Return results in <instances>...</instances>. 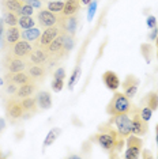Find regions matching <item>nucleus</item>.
Here are the masks:
<instances>
[{"instance_id":"1","label":"nucleus","mask_w":158,"mask_h":159,"mask_svg":"<svg viewBox=\"0 0 158 159\" xmlns=\"http://www.w3.org/2000/svg\"><path fill=\"white\" fill-rule=\"evenodd\" d=\"M90 142L97 143L104 151L109 152L110 158H116L124 146V139L118 135L116 128H113L109 121L98 125V132L90 137Z\"/></svg>"},{"instance_id":"2","label":"nucleus","mask_w":158,"mask_h":159,"mask_svg":"<svg viewBox=\"0 0 158 159\" xmlns=\"http://www.w3.org/2000/svg\"><path fill=\"white\" fill-rule=\"evenodd\" d=\"M135 105H132L131 99L124 93L114 91L113 97L110 98L106 106V113L109 116H118V114H131Z\"/></svg>"},{"instance_id":"3","label":"nucleus","mask_w":158,"mask_h":159,"mask_svg":"<svg viewBox=\"0 0 158 159\" xmlns=\"http://www.w3.org/2000/svg\"><path fill=\"white\" fill-rule=\"evenodd\" d=\"M3 103H4V110H6V117L11 122H16L18 120H23V107L21 103V99L14 97H3Z\"/></svg>"},{"instance_id":"4","label":"nucleus","mask_w":158,"mask_h":159,"mask_svg":"<svg viewBox=\"0 0 158 159\" xmlns=\"http://www.w3.org/2000/svg\"><path fill=\"white\" fill-rule=\"evenodd\" d=\"M30 61L29 59H21V57H15L10 53L4 52L2 57V68L4 72H10V74H15V72L26 71Z\"/></svg>"},{"instance_id":"5","label":"nucleus","mask_w":158,"mask_h":159,"mask_svg":"<svg viewBox=\"0 0 158 159\" xmlns=\"http://www.w3.org/2000/svg\"><path fill=\"white\" fill-rule=\"evenodd\" d=\"M109 122L112 125H114L117 133L120 135L123 139H127L128 136L132 133V121L130 114H118V116H112Z\"/></svg>"},{"instance_id":"6","label":"nucleus","mask_w":158,"mask_h":159,"mask_svg":"<svg viewBox=\"0 0 158 159\" xmlns=\"http://www.w3.org/2000/svg\"><path fill=\"white\" fill-rule=\"evenodd\" d=\"M60 19V14H55L52 11H49L48 8H42L37 11V15H35V22H37V26L40 29H46V27H52L56 26L59 23Z\"/></svg>"},{"instance_id":"7","label":"nucleus","mask_w":158,"mask_h":159,"mask_svg":"<svg viewBox=\"0 0 158 159\" xmlns=\"http://www.w3.org/2000/svg\"><path fill=\"white\" fill-rule=\"evenodd\" d=\"M132 117H131V121H132V133L136 136H145L147 135L149 132V121L143 120L141 113H139V107L138 106H134V109L131 111Z\"/></svg>"},{"instance_id":"8","label":"nucleus","mask_w":158,"mask_h":159,"mask_svg":"<svg viewBox=\"0 0 158 159\" xmlns=\"http://www.w3.org/2000/svg\"><path fill=\"white\" fill-rule=\"evenodd\" d=\"M31 50H33V44H30L29 41H25V39L21 38L15 45H12L11 48L6 49L4 52L10 53V55H12L15 57H21V59H29Z\"/></svg>"},{"instance_id":"9","label":"nucleus","mask_w":158,"mask_h":159,"mask_svg":"<svg viewBox=\"0 0 158 159\" xmlns=\"http://www.w3.org/2000/svg\"><path fill=\"white\" fill-rule=\"evenodd\" d=\"M29 61L31 64H40V66H45L48 68L49 56L48 52H46V48L38 44H33V50H31L30 56H29Z\"/></svg>"},{"instance_id":"10","label":"nucleus","mask_w":158,"mask_h":159,"mask_svg":"<svg viewBox=\"0 0 158 159\" xmlns=\"http://www.w3.org/2000/svg\"><path fill=\"white\" fill-rule=\"evenodd\" d=\"M48 68H46L45 66H40V64H29L27 70L26 72L29 74V76H30V79L35 83H38V84H41L42 82L45 80L46 75H48Z\"/></svg>"},{"instance_id":"11","label":"nucleus","mask_w":158,"mask_h":159,"mask_svg":"<svg viewBox=\"0 0 158 159\" xmlns=\"http://www.w3.org/2000/svg\"><path fill=\"white\" fill-rule=\"evenodd\" d=\"M62 27L59 26V25H56V26H52V27H46L42 30V33H41V37H40L38 39V42H35V44H38V45H41V46H44V48H46L51 42L55 39L57 35H59L60 33H62Z\"/></svg>"},{"instance_id":"12","label":"nucleus","mask_w":158,"mask_h":159,"mask_svg":"<svg viewBox=\"0 0 158 159\" xmlns=\"http://www.w3.org/2000/svg\"><path fill=\"white\" fill-rule=\"evenodd\" d=\"M59 25L62 27L63 31H66L67 34L75 35L77 33V29H78V15H71V16H63L60 14V19H59Z\"/></svg>"},{"instance_id":"13","label":"nucleus","mask_w":158,"mask_h":159,"mask_svg":"<svg viewBox=\"0 0 158 159\" xmlns=\"http://www.w3.org/2000/svg\"><path fill=\"white\" fill-rule=\"evenodd\" d=\"M141 84V80H139L134 75H127L125 79L123 80V93L128 98H134L136 95V91H138V87Z\"/></svg>"},{"instance_id":"14","label":"nucleus","mask_w":158,"mask_h":159,"mask_svg":"<svg viewBox=\"0 0 158 159\" xmlns=\"http://www.w3.org/2000/svg\"><path fill=\"white\" fill-rule=\"evenodd\" d=\"M21 39V29L18 26H8L6 29V34H4V49L11 48L12 45H15L18 41Z\"/></svg>"},{"instance_id":"15","label":"nucleus","mask_w":158,"mask_h":159,"mask_svg":"<svg viewBox=\"0 0 158 159\" xmlns=\"http://www.w3.org/2000/svg\"><path fill=\"white\" fill-rule=\"evenodd\" d=\"M3 80L4 82H11V83H15L18 86H22L25 83H29V82H33L29 76V74L26 71H21V72H15V74H10V72H4L3 75Z\"/></svg>"},{"instance_id":"16","label":"nucleus","mask_w":158,"mask_h":159,"mask_svg":"<svg viewBox=\"0 0 158 159\" xmlns=\"http://www.w3.org/2000/svg\"><path fill=\"white\" fill-rule=\"evenodd\" d=\"M40 89V84L35 82H29V83H25V84L19 86L18 87V91L15 94L16 98L22 99V98H27V97H33L37 94Z\"/></svg>"},{"instance_id":"17","label":"nucleus","mask_w":158,"mask_h":159,"mask_svg":"<svg viewBox=\"0 0 158 159\" xmlns=\"http://www.w3.org/2000/svg\"><path fill=\"white\" fill-rule=\"evenodd\" d=\"M21 103H22V107H23V118H30L33 114H35L37 111L40 110L38 105H37V99L35 97H27V98H22L21 99Z\"/></svg>"},{"instance_id":"18","label":"nucleus","mask_w":158,"mask_h":159,"mask_svg":"<svg viewBox=\"0 0 158 159\" xmlns=\"http://www.w3.org/2000/svg\"><path fill=\"white\" fill-rule=\"evenodd\" d=\"M102 82L106 86V89L112 90V91H116V90L121 86L120 83V79L116 75V72L113 71H105L102 74Z\"/></svg>"},{"instance_id":"19","label":"nucleus","mask_w":158,"mask_h":159,"mask_svg":"<svg viewBox=\"0 0 158 159\" xmlns=\"http://www.w3.org/2000/svg\"><path fill=\"white\" fill-rule=\"evenodd\" d=\"M35 99H37L40 110H46L52 107V95L46 90H38L35 94Z\"/></svg>"},{"instance_id":"20","label":"nucleus","mask_w":158,"mask_h":159,"mask_svg":"<svg viewBox=\"0 0 158 159\" xmlns=\"http://www.w3.org/2000/svg\"><path fill=\"white\" fill-rule=\"evenodd\" d=\"M42 33V29L40 27H30V29H23L21 30V38L25 39V41H29L30 44H35L38 42L40 37H41Z\"/></svg>"},{"instance_id":"21","label":"nucleus","mask_w":158,"mask_h":159,"mask_svg":"<svg viewBox=\"0 0 158 159\" xmlns=\"http://www.w3.org/2000/svg\"><path fill=\"white\" fill-rule=\"evenodd\" d=\"M79 10H81V0H66L62 15L63 16L75 15V14H78Z\"/></svg>"},{"instance_id":"22","label":"nucleus","mask_w":158,"mask_h":159,"mask_svg":"<svg viewBox=\"0 0 158 159\" xmlns=\"http://www.w3.org/2000/svg\"><path fill=\"white\" fill-rule=\"evenodd\" d=\"M142 106L150 107L153 111H156L158 109V93L157 91H150L147 93L145 97L142 98Z\"/></svg>"},{"instance_id":"23","label":"nucleus","mask_w":158,"mask_h":159,"mask_svg":"<svg viewBox=\"0 0 158 159\" xmlns=\"http://www.w3.org/2000/svg\"><path fill=\"white\" fill-rule=\"evenodd\" d=\"M127 148L135 150L136 152L141 154V151L143 150V140L141 139V136H136L134 133H131L127 137Z\"/></svg>"},{"instance_id":"24","label":"nucleus","mask_w":158,"mask_h":159,"mask_svg":"<svg viewBox=\"0 0 158 159\" xmlns=\"http://www.w3.org/2000/svg\"><path fill=\"white\" fill-rule=\"evenodd\" d=\"M22 4L23 3L18 2V0H2V10H7V11H12L18 14Z\"/></svg>"},{"instance_id":"25","label":"nucleus","mask_w":158,"mask_h":159,"mask_svg":"<svg viewBox=\"0 0 158 159\" xmlns=\"http://www.w3.org/2000/svg\"><path fill=\"white\" fill-rule=\"evenodd\" d=\"M3 11V20H4L6 26H16L18 20H19V15L12 11H7V10H2Z\"/></svg>"},{"instance_id":"26","label":"nucleus","mask_w":158,"mask_h":159,"mask_svg":"<svg viewBox=\"0 0 158 159\" xmlns=\"http://www.w3.org/2000/svg\"><path fill=\"white\" fill-rule=\"evenodd\" d=\"M45 8H48L49 11H52L55 14H62L64 8V2L63 0H48Z\"/></svg>"},{"instance_id":"27","label":"nucleus","mask_w":158,"mask_h":159,"mask_svg":"<svg viewBox=\"0 0 158 159\" xmlns=\"http://www.w3.org/2000/svg\"><path fill=\"white\" fill-rule=\"evenodd\" d=\"M75 46V35H71V34H67L64 31V45H63V49H64V55L66 57L70 55V52L74 49Z\"/></svg>"},{"instance_id":"28","label":"nucleus","mask_w":158,"mask_h":159,"mask_svg":"<svg viewBox=\"0 0 158 159\" xmlns=\"http://www.w3.org/2000/svg\"><path fill=\"white\" fill-rule=\"evenodd\" d=\"M35 18H33V15H23V16H19V20H18V25L19 27L22 29H30V27H34L35 26Z\"/></svg>"},{"instance_id":"29","label":"nucleus","mask_w":158,"mask_h":159,"mask_svg":"<svg viewBox=\"0 0 158 159\" xmlns=\"http://www.w3.org/2000/svg\"><path fill=\"white\" fill-rule=\"evenodd\" d=\"M60 133H62V131H60V128H52L51 131H49L48 135H46L45 140H44V147H49V146H52V144L56 142L57 136H59Z\"/></svg>"},{"instance_id":"30","label":"nucleus","mask_w":158,"mask_h":159,"mask_svg":"<svg viewBox=\"0 0 158 159\" xmlns=\"http://www.w3.org/2000/svg\"><path fill=\"white\" fill-rule=\"evenodd\" d=\"M141 52L142 56L145 57L146 63H151V59L154 56V48L151 44H142L141 45Z\"/></svg>"},{"instance_id":"31","label":"nucleus","mask_w":158,"mask_h":159,"mask_svg":"<svg viewBox=\"0 0 158 159\" xmlns=\"http://www.w3.org/2000/svg\"><path fill=\"white\" fill-rule=\"evenodd\" d=\"M18 87L19 86L15 84V83H11V82H4V86H3V93L4 95L7 97H14L18 91Z\"/></svg>"},{"instance_id":"32","label":"nucleus","mask_w":158,"mask_h":159,"mask_svg":"<svg viewBox=\"0 0 158 159\" xmlns=\"http://www.w3.org/2000/svg\"><path fill=\"white\" fill-rule=\"evenodd\" d=\"M79 76H81V67L77 66L74 68V71H72V74H71L70 79H68V89L70 90L74 89V86H75V83H77V80L79 79Z\"/></svg>"},{"instance_id":"33","label":"nucleus","mask_w":158,"mask_h":159,"mask_svg":"<svg viewBox=\"0 0 158 159\" xmlns=\"http://www.w3.org/2000/svg\"><path fill=\"white\" fill-rule=\"evenodd\" d=\"M35 10L31 7L30 4H27V3H23L22 7H21L19 12H18V15L19 16H23V15H33Z\"/></svg>"},{"instance_id":"34","label":"nucleus","mask_w":158,"mask_h":159,"mask_svg":"<svg viewBox=\"0 0 158 159\" xmlns=\"http://www.w3.org/2000/svg\"><path fill=\"white\" fill-rule=\"evenodd\" d=\"M139 113H141L143 120L150 121V118H151V116H153V110L147 106H142V107H139Z\"/></svg>"},{"instance_id":"35","label":"nucleus","mask_w":158,"mask_h":159,"mask_svg":"<svg viewBox=\"0 0 158 159\" xmlns=\"http://www.w3.org/2000/svg\"><path fill=\"white\" fill-rule=\"evenodd\" d=\"M64 87V79H56L53 78V82H52V90L55 93H60Z\"/></svg>"},{"instance_id":"36","label":"nucleus","mask_w":158,"mask_h":159,"mask_svg":"<svg viewBox=\"0 0 158 159\" xmlns=\"http://www.w3.org/2000/svg\"><path fill=\"white\" fill-rule=\"evenodd\" d=\"M6 23L3 18H0V48L4 49V34H6Z\"/></svg>"},{"instance_id":"37","label":"nucleus","mask_w":158,"mask_h":159,"mask_svg":"<svg viewBox=\"0 0 158 159\" xmlns=\"http://www.w3.org/2000/svg\"><path fill=\"white\" fill-rule=\"evenodd\" d=\"M53 78H56V79H64V78H66V70H64L63 67H59L57 70H55Z\"/></svg>"},{"instance_id":"38","label":"nucleus","mask_w":158,"mask_h":159,"mask_svg":"<svg viewBox=\"0 0 158 159\" xmlns=\"http://www.w3.org/2000/svg\"><path fill=\"white\" fill-rule=\"evenodd\" d=\"M147 27H149V29L157 27V18L156 16H153V15L147 16Z\"/></svg>"},{"instance_id":"39","label":"nucleus","mask_w":158,"mask_h":159,"mask_svg":"<svg viewBox=\"0 0 158 159\" xmlns=\"http://www.w3.org/2000/svg\"><path fill=\"white\" fill-rule=\"evenodd\" d=\"M90 8H89V14H87V16H89V20L93 18V15H94V12H95V7H97V2L95 0H93V2L90 3Z\"/></svg>"},{"instance_id":"40","label":"nucleus","mask_w":158,"mask_h":159,"mask_svg":"<svg viewBox=\"0 0 158 159\" xmlns=\"http://www.w3.org/2000/svg\"><path fill=\"white\" fill-rule=\"evenodd\" d=\"M157 38H158V29L154 27V29H151V31H150V34H149V39L150 41H156Z\"/></svg>"},{"instance_id":"41","label":"nucleus","mask_w":158,"mask_h":159,"mask_svg":"<svg viewBox=\"0 0 158 159\" xmlns=\"http://www.w3.org/2000/svg\"><path fill=\"white\" fill-rule=\"evenodd\" d=\"M4 128H6V121L3 120L2 117H0V133H2L3 131H4Z\"/></svg>"},{"instance_id":"42","label":"nucleus","mask_w":158,"mask_h":159,"mask_svg":"<svg viewBox=\"0 0 158 159\" xmlns=\"http://www.w3.org/2000/svg\"><path fill=\"white\" fill-rule=\"evenodd\" d=\"M142 157L143 158H153V155L150 154V152H147V151L145 150V151H143V154H142Z\"/></svg>"},{"instance_id":"43","label":"nucleus","mask_w":158,"mask_h":159,"mask_svg":"<svg viewBox=\"0 0 158 159\" xmlns=\"http://www.w3.org/2000/svg\"><path fill=\"white\" fill-rule=\"evenodd\" d=\"M91 2H93V0H81V4H83V6H89Z\"/></svg>"},{"instance_id":"44","label":"nucleus","mask_w":158,"mask_h":159,"mask_svg":"<svg viewBox=\"0 0 158 159\" xmlns=\"http://www.w3.org/2000/svg\"><path fill=\"white\" fill-rule=\"evenodd\" d=\"M156 143H157V147H158V124L156 125Z\"/></svg>"},{"instance_id":"45","label":"nucleus","mask_w":158,"mask_h":159,"mask_svg":"<svg viewBox=\"0 0 158 159\" xmlns=\"http://www.w3.org/2000/svg\"><path fill=\"white\" fill-rule=\"evenodd\" d=\"M156 45H157V59H158V38L156 39Z\"/></svg>"},{"instance_id":"46","label":"nucleus","mask_w":158,"mask_h":159,"mask_svg":"<svg viewBox=\"0 0 158 159\" xmlns=\"http://www.w3.org/2000/svg\"><path fill=\"white\" fill-rule=\"evenodd\" d=\"M18 2H22V3H26L27 0H18Z\"/></svg>"},{"instance_id":"47","label":"nucleus","mask_w":158,"mask_h":159,"mask_svg":"<svg viewBox=\"0 0 158 159\" xmlns=\"http://www.w3.org/2000/svg\"><path fill=\"white\" fill-rule=\"evenodd\" d=\"M157 158H158V154H157Z\"/></svg>"}]
</instances>
